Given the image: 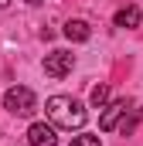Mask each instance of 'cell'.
I'll list each match as a JSON object with an SVG mask.
<instances>
[{
	"label": "cell",
	"mask_w": 143,
	"mask_h": 146,
	"mask_svg": "<svg viewBox=\"0 0 143 146\" xmlns=\"http://www.w3.org/2000/svg\"><path fill=\"white\" fill-rule=\"evenodd\" d=\"M44 112H48L51 126H58V129H82L85 119H89L85 106L78 99H72V95H51L44 102Z\"/></svg>",
	"instance_id": "cell-1"
},
{
	"label": "cell",
	"mask_w": 143,
	"mask_h": 146,
	"mask_svg": "<svg viewBox=\"0 0 143 146\" xmlns=\"http://www.w3.org/2000/svg\"><path fill=\"white\" fill-rule=\"evenodd\" d=\"M3 109L14 112V115H31L37 109V99H34V92L27 85H14V88L3 92Z\"/></svg>",
	"instance_id": "cell-2"
},
{
	"label": "cell",
	"mask_w": 143,
	"mask_h": 146,
	"mask_svg": "<svg viewBox=\"0 0 143 146\" xmlns=\"http://www.w3.org/2000/svg\"><path fill=\"white\" fill-rule=\"evenodd\" d=\"M72 68H75V54L72 51H51V54H44V75L48 78H65V75H72Z\"/></svg>",
	"instance_id": "cell-3"
},
{
	"label": "cell",
	"mask_w": 143,
	"mask_h": 146,
	"mask_svg": "<svg viewBox=\"0 0 143 146\" xmlns=\"http://www.w3.org/2000/svg\"><path fill=\"white\" fill-rule=\"evenodd\" d=\"M102 109H106V112L99 115V129H102V133H112V129L119 126V119L133 109V106H130V99H116V102H106Z\"/></svg>",
	"instance_id": "cell-4"
},
{
	"label": "cell",
	"mask_w": 143,
	"mask_h": 146,
	"mask_svg": "<svg viewBox=\"0 0 143 146\" xmlns=\"http://www.w3.org/2000/svg\"><path fill=\"white\" fill-rule=\"evenodd\" d=\"M27 143L31 146H58L55 126H51V122H31V126H27Z\"/></svg>",
	"instance_id": "cell-5"
},
{
	"label": "cell",
	"mask_w": 143,
	"mask_h": 146,
	"mask_svg": "<svg viewBox=\"0 0 143 146\" xmlns=\"http://www.w3.org/2000/svg\"><path fill=\"white\" fill-rule=\"evenodd\" d=\"M140 21H143V14H140V7H136V3H130V7H119V10H116V17H112V24H116V27H123V31H133V27H140Z\"/></svg>",
	"instance_id": "cell-6"
},
{
	"label": "cell",
	"mask_w": 143,
	"mask_h": 146,
	"mask_svg": "<svg viewBox=\"0 0 143 146\" xmlns=\"http://www.w3.org/2000/svg\"><path fill=\"white\" fill-rule=\"evenodd\" d=\"M61 34L68 37V41H75V44H82V41H89V37H92V27H89L85 21H78V17H72V21H65V27H61Z\"/></svg>",
	"instance_id": "cell-7"
},
{
	"label": "cell",
	"mask_w": 143,
	"mask_h": 146,
	"mask_svg": "<svg viewBox=\"0 0 143 146\" xmlns=\"http://www.w3.org/2000/svg\"><path fill=\"white\" fill-rule=\"evenodd\" d=\"M89 99H92V106H96V109H102V106L109 102V85H102V82H99V85L92 88V95H89Z\"/></svg>",
	"instance_id": "cell-8"
},
{
	"label": "cell",
	"mask_w": 143,
	"mask_h": 146,
	"mask_svg": "<svg viewBox=\"0 0 143 146\" xmlns=\"http://www.w3.org/2000/svg\"><path fill=\"white\" fill-rule=\"evenodd\" d=\"M72 146H102V143H99V136H75Z\"/></svg>",
	"instance_id": "cell-9"
},
{
	"label": "cell",
	"mask_w": 143,
	"mask_h": 146,
	"mask_svg": "<svg viewBox=\"0 0 143 146\" xmlns=\"http://www.w3.org/2000/svg\"><path fill=\"white\" fill-rule=\"evenodd\" d=\"M14 0H0V7H10ZM27 3H44V0H27Z\"/></svg>",
	"instance_id": "cell-10"
}]
</instances>
